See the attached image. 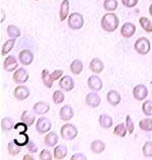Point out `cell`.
I'll return each instance as SVG.
<instances>
[{
    "mask_svg": "<svg viewBox=\"0 0 152 160\" xmlns=\"http://www.w3.org/2000/svg\"><path fill=\"white\" fill-rule=\"evenodd\" d=\"M119 22H120V20L115 13L108 12V13H105L103 16L100 24L104 31L108 32H113L118 28V27H119Z\"/></svg>",
    "mask_w": 152,
    "mask_h": 160,
    "instance_id": "1",
    "label": "cell"
},
{
    "mask_svg": "<svg viewBox=\"0 0 152 160\" xmlns=\"http://www.w3.org/2000/svg\"><path fill=\"white\" fill-rule=\"evenodd\" d=\"M61 137L66 141H72L77 137L78 130L72 124H65L61 127Z\"/></svg>",
    "mask_w": 152,
    "mask_h": 160,
    "instance_id": "2",
    "label": "cell"
},
{
    "mask_svg": "<svg viewBox=\"0 0 152 160\" xmlns=\"http://www.w3.org/2000/svg\"><path fill=\"white\" fill-rule=\"evenodd\" d=\"M134 49L137 53L140 55H146L150 51V42L147 38H139V39L135 42Z\"/></svg>",
    "mask_w": 152,
    "mask_h": 160,
    "instance_id": "3",
    "label": "cell"
},
{
    "mask_svg": "<svg viewBox=\"0 0 152 160\" xmlns=\"http://www.w3.org/2000/svg\"><path fill=\"white\" fill-rule=\"evenodd\" d=\"M84 26V18L82 14L78 12H73L68 18V27L71 29H80Z\"/></svg>",
    "mask_w": 152,
    "mask_h": 160,
    "instance_id": "4",
    "label": "cell"
},
{
    "mask_svg": "<svg viewBox=\"0 0 152 160\" xmlns=\"http://www.w3.org/2000/svg\"><path fill=\"white\" fill-rule=\"evenodd\" d=\"M51 128H52V123H51V121L48 119V118L41 117L40 119L37 121L36 130L40 134L49 133L51 131Z\"/></svg>",
    "mask_w": 152,
    "mask_h": 160,
    "instance_id": "5",
    "label": "cell"
},
{
    "mask_svg": "<svg viewBox=\"0 0 152 160\" xmlns=\"http://www.w3.org/2000/svg\"><path fill=\"white\" fill-rule=\"evenodd\" d=\"M28 77H29V75H28V71L24 68H19L14 72L13 76H12V79H13V81L16 84L20 85V84H23L27 82L28 80Z\"/></svg>",
    "mask_w": 152,
    "mask_h": 160,
    "instance_id": "6",
    "label": "cell"
},
{
    "mask_svg": "<svg viewBox=\"0 0 152 160\" xmlns=\"http://www.w3.org/2000/svg\"><path fill=\"white\" fill-rule=\"evenodd\" d=\"M147 95H148V89H147V87L145 85H143V84H138V85L134 87L133 96L135 99L143 100L147 98Z\"/></svg>",
    "mask_w": 152,
    "mask_h": 160,
    "instance_id": "7",
    "label": "cell"
},
{
    "mask_svg": "<svg viewBox=\"0 0 152 160\" xmlns=\"http://www.w3.org/2000/svg\"><path fill=\"white\" fill-rule=\"evenodd\" d=\"M59 86L61 87L62 90L64 91H67L69 92L71 91L74 88L75 86V82L73 78L71 76H68V75H65V76H63L60 80V82H59Z\"/></svg>",
    "mask_w": 152,
    "mask_h": 160,
    "instance_id": "8",
    "label": "cell"
},
{
    "mask_svg": "<svg viewBox=\"0 0 152 160\" xmlns=\"http://www.w3.org/2000/svg\"><path fill=\"white\" fill-rule=\"evenodd\" d=\"M29 94H31V91H29L28 88L25 85H22V84L16 87L13 91V96L18 100L27 99L29 96Z\"/></svg>",
    "mask_w": 152,
    "mask_h": 160,
    "instance_id": "9",
    "label": "cell"
},
{
    "mask_svg": "<svg viewBox=\"0 0 152 160\" xmlns=\"http://www.w3.org/2000/svg\"><path fill=\"white\" fill-rule=\"evenodd\" d=\"M18 59L19 62L22 63L23 66H28L31 65L33 61V54L29 50H23L18 54Z\"/></svg>",
    "mask_w": 152,
    "mask_h": 160,
    "instance_id": "10",
    "label": "cell"
},
{
    "mask_svg": "<svg viewBox=\"0 0 152 160\" xmlns=\"http://www.w3.org/2000/svg\"><path fill=\"white\" fill-rule=\"evenodd\" d=\"M18 66V62L16 60V58L14 56H8L7 58H5V60L3 62V69L7 71V72H12L14 71Z\"/></svg>",
    "mask_w": 152,
    "mask_h": 160,
    "instance_id": "11",
    "label": "cell"
},
{
    "mask_svg": "<svg viewBox=\"0 0 152 160\" xmlns=\"http://www.w3.org/2000/svg\"><path fill=\"white\" fill-rule=\"evenodd\" d=\"M87 85L94 91H99L103 88V81L98 75H92L87 80Z\"/></svg>",
    "mask_w": 152,
    "mask_h": 160,
    "instance_id": "12",
    "label": "cell"
},
{
    "mask_svg": "<svg viewBox=\"0 0 152 160\" xmlns=\"http://www.w3.org/2000/svg\"><path fill=\"white\" fill-rule=\"evenodd\" d=\"M135 32H136V26L132 22H125L123 27L121 28V35L126 39L133 37Z\"/></svg>",
    "mask_w": 152,
    "mask_h": 160,
    "instance_id": "13",
    "label": "cell"
},
{
    "mask_svg": "<svg viewBox=\"0 0 152 160\" xmlns=\"http://www.w3.org/2000/svg\"><path fill=\"white\" fill-rule=\"evenodd\" d=\"M85 103L89 108H92L99 107V104H100L99 95L98 93H95V92H89L85 98Z\"/></svg>",
    "mask_w": 152,
    "mask_h": 160,
    "instance_id": "14",
    "label": "cell"
},
{
    "mask_svg": "<svg viewBox=\"0 0 152 160\" xmlns=\"http://www.w3.org/2000/svg\"><path fill=\"white\" fill-rule=\"evenodd\" d=\"M33 111L35 113H37V115H40V116L46 115V113L50 111V104L44 102H39L33 104Z\"/></svg>",
    "mask_w": 152,
    "mask_h": 160,
    "instance_id": "15",
    "label": "cell"
},
{
    "mask_svg": "<svg viewBox=\"0 0 152 160\" xmlns=\"http://www.w3.org/2000/svg\"><path fill=\"white\" fill-rule=\"evenodd\" d=\"M74 116V112L73 108H71L69 104H66L60 109V119L64 122H68L73 118Z\"/></svg>",
    "mask_w": 152,
    "mask_h": 160,
    "instance_id": "16",
    "label": "cell"
},
{
    "mask_svg": "<svg viewBox=\"0 0 152 160\" xmlns=\"http://www.w3.org/2000/svg\"><path fill=\"white\" fill-rule=\"evenodd\" d=\"M104 68V63L101 62L100 59H99V58H94V59H92V60L90 61L89 69H90L94 73H95V74H99V73L103 72Z\"/></svg>",
    "mask_w": 152,
    "mask_h": 160,
    "instance_id": "17",
    "label": "cell"
},
{
    "mask_svg": "<svg viewBox=\"0 0 152 160\" xmlns=\"http://www.w3.org/2000/svg\"><path fill=\"white\" fill-rule=\"evenodd\" d=\"M107 99H108V102L111 104V106L116 107L118 106L120 102H121V94L119 93L118 91L116 90H111L108 92L107 94Z\"/></svg>",
    "mask_w": 152,
    "mask_h": 160,
    "instance_id": "18",
    "label": "cell"
},
{
    "mask_svg": "<svg viewBox=\"0 0 152 160\" xmlns=\"http://www.w3.org/2000/svg\"><path fill=\"white\" fill-rule=\"evenodd\" d=\"M67 153H68V150L65 145H58L54 148V158L57 160L64 159L67 156Z\"/></svg>",
    "mask_w": 152,
    "mask_h": 160,
    "instance_id": "19",
    "label": "cell"
},
{
    "mask_svg": "<svg viewBox=\"0 0 152 160\" xmlns=\"http://www.w3.org/2000/svg\"><path fill=\"white\" fill-rule=\"evenodd\" d=\"M58 141H59V138L57 136V134L55 132H49L46 135L44 143H45V145L48 147H54V146H56Z\"/></svg>",
    "mask_w": 152,
    "mask_h": 160,
    "instance_id": "20",
    "label": "cell"
},
{
    "mask_svg": "<svg viewBox=\"0 0 152 160\" xmlns=\"http://www.w3.org/2000/svg\"><path fill=\"white\" fill-rule=\"evenodd\" d=\"M69 14V0H63L61 2L60 6V20L64 22V20L68 18Z\"/></svg>",
    "mask_w": 152,
    "mask_h": 160,
    "instance_id": "21",
    "label": "cell"
},
{
    "mask_svg": "<svg viewBox=\"0 0 152 160\" xmlns=\"http://www.w3.org/2000/svg\"><path fill=\"white\" fill-rule=\"evenodd\" d=\"M82 70H83V63L81 60L76 59V60H74L70 64V71H71V73L74 74V75L80 74L82 72Z\"/></svg>",
    "mask_w": 152,
    "mask_h": 160,
    "instance_id": "22",
    "label": "cell"
},
{
    "mask_svg": "<svg viewBox=\"0 0 152 160\" xmlns=\"http://www.w3.org/2000/svg\"><path fill=\"white\" fill-rule=\"evenodd\" d=\"M99 122L100 127L104 129H109L113 126V119L109 115H105V113L99 116Z\"/></svg>",
    "mask_w": 152,
    "mask_h": 160,
    "instance_id": "23",
    "label": "cell"
},
{
    "mask_svg": "<svg viewBox=\"0 0 152 160\" xmlns=\"http://www.w3.org/2000/svg\"><path fill=\"white\" fill-rule=\"evenodd\" d=\"M91 151L95 154H99L104 152L105 149V144L101 140H94L90 145Z\"/></svg>",
    "mask_w": 152,
    "mask_h": 160,
    "instance_id": "24",
    "label": "cell"
},
{
    "mask_svg": "<svg viewBox=\"0 0 152 160\" xmlns=\"http://www.w3.org/2000/svg\"><path fill=\"white\" fill-rule=\"evenodd\" d=\"M16 144L19 145V146H25L28 145V143L29 142V138L27 135V132H23V133H18V136L14 138L13 140Z\"/></svg>",
    "mask_w": 152,
    "mask_h": 160,
    "instance_id": "25",
    "label": "cell"
},
{
    "mask_svg": "<svg viewBox=\"0 0 152 160\" xmlns=\"http://www.w3.org/2000/svg\"><path fill=\"white\" fill-rule=\"evenodd\" d=\"M1 128L4 132H9L14 128V122L11 118H4L1 120Z\"/></svg>",
    "mask_w": 152,
    "mask_h": 160,
    "instance_id": "26",
    "label": "cell"
},
{
    "mask_svg": "<svg viewBox=\"0 0 152 160\" xmlns=\"http://www.w3.org/2000/svg\"><path fill=\"white\" fill-rule=\"evenodd\" d=\"M42 80H43L44 85L47 88H51L53 86L54 81L52 80V78H51V75L47 69H44L42 71Z\"/></svg>",
    "mask_w": 152,
    "mask_h": 160,
    "instance_id": "27",
    "label": "cell"
},
{
    "mask_svg": "<svg viewBox=\"0 0 152 160\" xmlns=\"http://www.w3.org/2000/svg\"><path fill=\"white\" fill-rule=\"evenodd\" d=\"M139 128H140L142 131H145V132L152 131V119L146 118V119L141 120L139 122Z\"/></svg>",
    "mask_w": 152,
    "mask_h": 160,
    "instance_id": "28",
    "label": "cell"
},
{
    "mask_svg": "<svg viewBox=\"0 0 152 160\" xmlns=\"http://www.w3.org/2000/svg\"><path fill=\"white\" fill-rule=\"evenodd\" d=\"M35 116L33 115L31 112L28 111H24L22 115V122L27 124L28 127H31V126L35 123Z\"/></svg>",
    "mask_w": 152,
    "mask_h": 160,
    "instance_id": "29",
    "label": "cell"
},
{
    "mask_svg": "<svg viewBox=\"0 0 152 160\" xmlns=\"http://www.w3.org/2000/svg\"><path fill=\"white\" fill-rule=\"evenodd\" d=\"M20 147L22 146L18 145L14 141H12V142L8 143L7 149H8V152H9L10 155H12V156H16V155H18L20 153V151H22V148H20Z\"/></svg>",
    "mask_w": 152,
    "mask_h": 160,
    "instance_id": "30",
    "label": "cell"
},
{
    "mask_svg": "<svg viewBox=\"0 0 152 160\" xmlns=\"http://www.w3.org/2000/svg\"><path fill=\"white\" fill-rule=\"evenodd\" d=\"M15 45V39H9L8 41H6L5 43L2 46V50H1V55H6L8 54L12 49H13Z\"/></svg>",
    "mask_w": 152,
    "mask_h": 160,
    "instance_id": "31",
    "label": "cell"
},
{
    "mask_svg": "<svg viewBox=\"0 0 152 160\" xmlns=\"http://www.w3.org/2000/svg\"><path fill=\"white\" fill-rule=\"evenodd\" d=\"M139 23H140L141 28L144 29L145 32H152V22L147 18H145V16L140 18H139Z\"/></svg>",
    "mask_w": 152,
    "mask_h": 160,
    "instance_id": "32",
    "label": "cell"
},
{
    "mask_svg": "<svg viewBox=\"0 0 152 160\" xmlns=\"http://www.w3.org/2000/svg\"><path fill=\"white\" fill-rule=\"evenodd\" d=\"M6 32H7V35L9 36L10 39H18V38H19L20 35H22L19 28L16 26H8Z\"/></svg>",
    "mask_w": 152,
    "mask_h": 160,
    "instance_id": "33",
    "label": "cell"
},
{
    "mask_svg": "<svg viewBox=\"0 0 152 160\" xmlns=\"http://www.w3.org/2000/svg\"><path fill=\"white\" fill-rule=\"evenodd\" d=\"M127 131H128V129H127L125 124H119L118 126H116L115 130H114V134H115L116 136H118V137L124 138L126 136Z\"/></svg>",
    "mask_w": 152,
    "mask_h": 160,
    "instance_id": "34",
    "label": "cell"
},
{
    "mask_svg": "<svg viewBox=\"0 0 152 160\" xmlns=\"http://www.w3.org/2000/svg\"><path fill=\"white\" fill-rule=\"evenodd\" d=\"M104 8L109 12L116 10L118 8V1L117 0H104Z\"/></svg>",
    "mask_w": 152,
    "mask_h": 160,
    "instance_id": "35",
    "label": "cell"
},
{
    "mask_svg": "<svg viewBox=\"0 0 152 160\" xmlns=\"http://www.w3.org/2000/svg\"><path fill=\"white\" fill-rule=\"evenodd\" d=\"M64 99H65L64 93H63L61 90L54 91V93H53V102H54V103L60 104V103H62L63 102H64Z\"/></svg>",
    "mask_w": 152,
    "mask_h": 160,
    "instance_id": "36",
    "label": "cell"
},
{
    "mask_svg": "<svg viewBox=\"0 0 152 160\" xmlns=\"http://www.w3.org/2000/svg\"><path fill=\"white\" fill-rule=\"evenodd\" d=\"M142 111L144 112L145 116H147V117L152 116V102L151 100H145V102H143Z\"/></svg>",
    "mask_w": 152,
    "mask_h": 160,
    "instance_id": "37",
    "label": "cell"
},
{
    "mask_svg": "<svg viewBox=\"0 0 152 160\" xmlns=\"http://www.w3.org/2000/svg\"><path fill=\"white\" fill-rule=\"evenodd\" d=\"M142 152L145 157H147V158L152 157V142L148 141L145 143L142 148Z\"/></svg>",
    "mask_w": 152,
    "mask_h": 160,
    "instance_id": "38",
    "label": "cell"
},
{
    "mask_svg": "<svg viewBox=\"0 0 152 160\" xmlns=\"http://www.w3.org/2000/svg\"><path fill=\"white\" fill-rule=\"evenodd\" d=\"M126 127H127V129H128L129 134H133L134 129H135L134 122L132 121V119H131V116H129V115L126 117Z\"/></svg>",
    "mask_w": 152,
    "mask_h": 160,
    "instance_id": "39",
    "label": "cell"
},
{
    "mask_svg": "<svg viewBox=\"0 0 152 160\" xmlns=\"http://www.w3.org/2000/svg\"><path fill=\"white\" fill-rule=\"evenodd\" d=\"M40 159L41 160H52L53 159V155H52V153H51L49 150L44 149L40 153Z\"/></svg>",
    "mask_w": 152,
    "mask_h": 160,
    "instance_id": "40",
    "label": "cell"
},
{
    "mask_svg": "<svg viewBox=\"0 0 152 160\" xmlns=\"http://www.w3.org/2000/svg\"><path fill=\"white\" fill-rule=\"evenodd\" d=\"M28 126L23 123V122H22V123H18V124H16L14 126V130L15 131H18V133H23V132H27L28 131Z\"/></svg>",
    "mask_w": 152,
    "mask_h": 160,
    "instance_id": "41",
    "label": "cell"
},
{
    "mask_svg": "<svg viewBox=\"0 0 152 160\" xmlns=\"http://www.w3.org/2000/svg\"><path fill=\"white\" fill-rule=\"evenodd\" d=\"M138 2H139V0H122L123 5L128 8H132L134 6H136Z\"/></svg>",
    "mask_w": 152,
    "mask_h": 160,
    "instance_id": "42",
    "label": "cell"
},
{
    "mask_svg": "<svg viewBox=\"0 0 152 160\" xmlns=\"http://www.w3.org/2000/svg\"><path fill=\"white\" fill-rule=\"evenodd\" d=\"M50 75H51V78H52L53 81H56V80L61 78V76L63 75V71L62 70H59V69L58 70H55V71H53L52 73H50Z\"/></svg>",
    "mask_w": 152,
    "mask_h": 160,
    "instance_id": "43",
    "label": "cell"
},
{
    "mask_svg": "<svg viewBox=\"0 0 152 160\" xmlns=\"http://www.w3.org/2000/svg\"><path fill=\"white\" fill-rule=\"evenodd\" d=\"M28 152H31V153H36L38 151L37 145L32 140H29V142L28 143Z\"/></svg>",
    "mask_w": 152,
    "mask_h": 160,
    "instance_id": "44",
    "label": "cell"
},
{
    "mask_svg": "<svg viewBox=\"0 0 152 160\" xmlns=\"http://www.w3.org/2000/svg\"><path fill=\"white\" fill-rule=\"evenodd\" d=\"M86 156H84L83 154L81 153H77V154H74L72 157H71V160H86Z\"/></svg>",
    "mask_w": 152,
    "mask_h": 160,
    "instance_id": "45",
    "label": "cell"
},
{
    "mask_svg": "<svg viewBox=\"0 0 152 160\" xmlns=\"http://www.w3.org/2000/svg\"><path fill=\"white\" fill-rule=\"evenodd\" d=\"M0 13H1V19H0V22H3L4 19H5V13H4V10L3 9H0Z\"/></svg>",
    "mask_w": 152,
    "mask_h": 160,
    "instance_id": "46",
    "label": "cell"
},
{
    "mask_svg": "<svg viewBox=\"0 0 152 160\" xmlns=\"http://www.w3.org/2000/svg\"><path fill=\"white\" fill-rule=\"evenodd\" d=\"M27 159H31V160H33V158L31 156V155H28V154H27V155H25V156L23 157V160H27Z\"/></svg>",
    "mask_w": 152,
    "mask_h": 160,
    "instance_id": "47",
    "label": "cell"
},
{
    "mask_svg": "<svg viewBox=\"0 0 152 160\" xmlns=\"http://www.w3.org/2000/svg\"><path fill=\"white\" fill-rule=\"evenodd\" d=\"M149 13H150V15L152 16V3L150 4V7H149Z\"/></svg>",
    "mask_w": 152,
    "mask_h": 160,
    "instance_id": "48",
    "label": "cell"
},
{
    "mask_svg": "<svg viewBox=\"0 0 152 160\" xmlns=\"http://www.w3.org/2000/svg\"><path fill=\"white\" fill-rule=\"evenodd\" d=\"M36 1H39V0H36Z\"/></svg>",
    "mask_w": 152,
    "mask_h": 160,
    "instance_id": "49",
    "label": "cell"
}]
</instances>
